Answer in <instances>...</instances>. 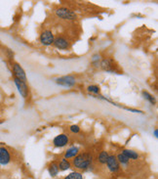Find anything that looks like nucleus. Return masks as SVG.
<instances>
[{
  "label": "nucleus",
  "mask_w": 158,
  "mask_h": 179,
  "mask_svg": "<svg viewBox=\"0 0 158 179\" xmlns=\"http://www.w3.org/2000/svg\"><path fill=\"white\" fill-rule=\"evenodd\" d=\"M93 163V156L91 153H79L72 160V166L79 170H89Z\"/></svg>",
  "instance_id": "1"
},
{
  "label": "nucleus",
  "mask_w": 158,
  "mask_h": 179,
  "mask_svg": "<svg viewBox=\"0 0 158 179\" xmlns=\"http://www.w3.org/2000/svg\"><path fill=\"white\" fill-rule=\"evenodd\" d=\"M56 16L63 21H75L77 19V14L73 12L71 9L67 7H61L55 11Z\"/></svg>",
  "instance_id": "2"
},
{
  "label": "nucleus",
  "mask_w": 158,
  "mask_h": 179,
  "mask_svg": "<svg viewBox=\"0 0 158 179\" xmlns=\"http://www.w3.org/2000/svg\"><path fill=\"white\" fill-rule=\"evenodd\" d=\"M100 67L103 71L110 73H120V72L117 69V66L115 61L112 58H105L102 59L100 63Z\"/></svg>",
  "instance_id": "3"
},
{
  "label": "nucleus",
  "mask_w": 158,
  "mask_h": 179,
  "mask_svg": "<svg viewBox=\"0 0 158 179\" xmlns=\"http://www.w3.org/2000/svg\"><path fill=\"white\" fill-rule=\"evenodd\" d=\"M55 82L60 86L66 87V88H71L76 84V78L73 76H70L69 74V76L57 77L55 79Z\"/></svg>",
  "instance_id": "4"
},
{
  "label": "nucleus",
  "mask_w": 158,
  "mask_h": 179,
  "mask_svg": "<svg viewBox=\"0 0 158 179\" xmlns=\"http://www.w3.org/2000/svg\"><path fill=\"white\" fill-rule=\"evenodd\" d=\"M55 40V34L50 29H45L39 35V41L42 45L44 46H50L54 43Z\"/></svg>",
  "instance_id": "5"
},
{
  "label": "nucleus",
  "mask_w": 158,
  "mask_h": 179,
  "mask_svg": "<svg viewBox=\"0 0 158 179\" xmlns=\"http://www.w3.org/2000/svg\"><path fill=\"white\" fill-rule=\"evenodd\" d=\"M69 144V137L67 134L66 133H62L57 135L53 139V145L56 148H63Z\"/></svg>",
  "instance_id": "6"
},
{
  "label": "nucleus",
  "mask_w": 158,
  "mask_h": 179,
  "mask_svg": "<svg viewBox=\"0 0 158 179\" xmlns=\"http://www.w3.org/2000/svg\"><path fill=\"white\" fill-rule=\"evenodd\" d=\"M14 83H15V85H16V87L18 89L19 93L21 94V96L23 97L24 99H26L28 97V92H30L26 82H25V81L21 80V79H18L16 77H14Z\"/></svg>",
  "instance_id": "7"
},
{
  "label": "nucleus",
  "mask_w": 158,
  "mask_h": 179,
  "mask_svg": "<svg viewBox=\"0 0 158 179\" xmlns=\"http://www.w3.org/2000/svg\"><path fill=\"white\" fill-rule=\"evenodd\" d=\"M12 72L14 73V77L18 79H21L26 82V73L25 72V70L23 69V67H21L20 64L18 63H13L12 64Z\"/></svg>",
  "instance_id": "8"
},
{
  "label": "nucleus",
  "mask_w": 158,
  "mask_h": 179,
  "mask_svg": "<svg viewBox=\"0 0 158 179\" xmlns=\"http://www.w3.org/2000/svg\"><path fill=\"white\" fill-rule=\"evenodd\" d=\"M105 165L109 168V170L110 172H118L119 169H120V165L116 159V156L115 155H109V159H107Z\"/></svg>",
  "instance_id": "9"
},
{
  "label": "nucleus",
  "mask_w": 158,
  "mask_h": 179,
  "mask_svg": "<svg viewBox=\"0 0 158 179\" xmlns=\"http://www.w3.org/2000/svg\"><path fill=\"white\" fill-rule=\"evenodd\" d=\"M53 45L58 48L60 50H67L70 47V42L68 41V39L67 37H64L63 35H60L58 37H55V40Z\"/></svg>",
  "instance_id": "10"
},
{
  "label": "nucleus",
  "mask_w": 158,
  "mask_h": 179,
  "mask_svg": "<svg viewBox=\"0 0 158 179\" xmlns=\"http://www.w3.org/2000/svg\"><path fill=\"white\" fill-rule=\"evenodd\" d=\"M11 162V154L7 148L0 146V166H7Z\"/></svg>",
  "instance_id": "11"
},
{
  "label": "nucleus",
  "mask_w": 158,
  "mask_h": 179,
  "mask_svg": "<svg viewBox=\"0 0 158 179\" xmlns=\"http://www.w3.org/2000/svg\"><path fill=\"white\" fill-rule=\"evenodd\" d=\"M79 154V148L76 147V146H71L69 147L67 150L64 152V156L63 158L67 159V160H69V159H73L75 157Z\"/></svg>",
  "instance_id": "12"
},
{
  "label": "nucleus",
  "mask_w": 158,
  "mask_h": 179,
  "mask_svg": "<svg viewBox=\"0 0 158 179\" xmlns=\"http://www.w3.org/2000/svg\"><path fill=\"white\" fill-rule=\"evenodd\" d=\"M122 154H123L128 160L136 161V160H138L140 158L139 153L134 151V150H131V149H124V150H122Z\"/></svg>",
  "instance_id": "13"
},
{
  "label": "nucleus",
  "mask_w": 158,
  "mask_h": 179,
  "mask_svg": "<svg viewBox=\"0 0 158 179\" xmlns=\"http://www.w3.org/2000/svg\"><path fill=\"white\" fill-rule=\"evenodd\" d=\"M48 171H49V174L51 175L52 177H55V176L58 175L59 171H60L58 162L54 161V162H52L51 163H50L49 167H48Z\"/></svg>",
  "instance_id": "14"
},
{
  "label": "nucleus",
  "mask_w": 158,
  "mask_h": 179,
  "mask_svg": "<svg viewBox=\"0 0 158 179\" xmlns=\"http://www.w3.org/2000/svg\"><path fill=\"white\" fill-rule=\"evenodd\" d=\"M58 166H59V169H60V170L64 171V170H67V169L70 168L71 163H70V162H69L68 160L63 158V159H61L60 162H58Z\"/></svg>",
  "instance_id": "15"
},
{
  "label": "nucleus",
  "mask_w": 158,
  "mask_h": 179,
  "mask_svg": "<svg viewBox=\"0 0 158 179\" xmlns=\"http://www.w3.org/2000/svg\"><path fill=\"white\" fill-rule=\"evenodd\" d=\"M142 95L143 98H145L147 102H149L150 104H151L152 106H154L156 104V98L152 94H150L148 91H146V90L142 91Z\"/></svg>",
  "instance_id": "16"
},
{
  "label": "nucleus",
  "mask_w": 158,
  "mask_h": 179,
  "mask_svg": "<svg viewBox=\"0 0 158 179\" xmlns=\"http://www.w3.org/2000/svg\"><path fill=\"white\" fill-rule=\"evenodd\" d=\"M116 159L118 161V162H119V165L122 166V167H127L129 165V162H130V160H128L122 153H119L116 156Z\"/></svg>",
  "instance_id": "17"
},
{
  "label": "nucleus",
  "mask_w": 158,
  "mask_h": 179,
  "mask_svg": "<svg viewBox=\"0 0 158 179\" xmlns=\"http://www.w3.org/2000/svg\"><path fill=\"white\" fill-rule=\"evenodd\" d=\"M109 152H107V151H102L98 156V162L100 163H102V165H105V163L106 162V161H107V159H109Z\"/></svg>",
  "instance_id": "18"
},
{
  "label": "nucleus",
  "mask_w": 158,
  "mask_h": 179,
  "mask_svg": "<svg viewBox=\"0 0 158 179\" xmlns=\"http://www.w3.org/2000/svg\"><path fill=\"white\" fill-rule=\"evenodd\" d=\"M87 91L90 95H99L100 94V89L98 85H89L87 87Z\"/></svg>",
  "instance_id": "19"
},
{
  "label": "nucleus",
  "mask_w": 158,
  "mask_h": 179,
  "mask_svg": "<svg viewBox=\"0 0 158 179\" xmlns=\"http://www.w3.org/2000/svg\"><path fill=\"white\" fill-rule=\"evenodd\" d=\"M63 179H83V175L79 171H73V172H70L68 175H67Z\"/></svg>",
  "instance_id": "20"
},
{
  "label": "nucleus",
  "mask_w": 158,
  "mask_h": 179,
  "mask_svg": "<svg viewBox=\"0 0 158 179\" xmlns=\"http://www.w3.org/2000/svg\"><path fill=\"white\" fill-rule=\"evenodd\" d=\"M102 61V56L100 54H94L91 58V63L95 67H100V63Z\"/></svg>",
  "instance_id": "21"
},
{
  "label": "nucleus",
  "mask_w": 158,
  "mask_h": 179,
  "mask_svg": "<svg viewBox=\"0 0 158 179\" xmlns=\"http://www.w3.org/2000/svg\"><path fill=\"white\" fill-rule=\"evenodd\" d=\"M69 131L73 134H77L80 132V126L77 125V124H72L69 126Z\"/></svg>",
  "instance_id": "22"
},
{
  "label": "nucleus",
  "mask_w": 158,
  "mask_h": 179,
  "mask_svg": "<svg viewBox=\"0 0 158 179\" xmlns=\"http://www.w3.org/2000/svg\"><path fill=\"white\" fill-rule=\"evenodd\" d=\"M153 136H154L155 138L158 137V129H157V128H155V129L153 130Z\"/></svg>",
  "instance_id": "23"
}]
</instances>
